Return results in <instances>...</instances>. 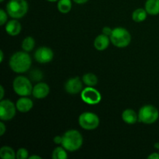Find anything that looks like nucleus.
Instances as JSON below:
<instances>
[{
    "label": "nucleus",
    "mask_w": 159,
    "mask_h": 159,
    "mask_svg": "<svg viewBox=\"0 0 159 159\" xmlns=\"http://www.w3.org/2000/svg\"><path fill=\"white\" fill-rule=\"evenodd\" d=\"M29 6L26 0H9L6 4V12L12 19L23 18L28 12Z\"/></svg>",
    "instance_id": "7ed1b4c3"
},
{
    "label": "nucleus",
    "mask_w": 159,
    "mask_h": 159,
    "mask_svg": "<svg viewBox=\"0 0 159 159\" xmlns=\"http://www.w3.org/2000/svg\"><path fill=\"white\" fill-rule=\"evenodd\" d=\"M159 112L158 109L152 105H145L138 112V121L144 124H152L158 120Z\"/></svg>",
    "instance_id": "423d86ee"
},
{
    "label": "nucleus",
    "mask_w": 159,
    "mask_h": 159,
    "mask_svg": "<svg viewBox=\"0 0 159 159\" xmlns=\"http://www.w3.org/2000/svg\"><path fill=\"white\" fill-rule=\"evenodd\" d=\"M148 12L145 9H142V8H138V9H135L132 13V19L136 23H141V22L144 21L148 16Z\"/></svg>",
    "instance_id": "a211bd4d"
},
{
    "label": "nucleus",
    "mask_w": 159,
    "mask_h": 159,
    "mask_svg": "<svg viewBox=\"0 0 159 159\" xmlns=\"http://www.w3.org/2000/svg\"><path fill=\"white\" fill-rule=\"evenodd\" d=\"M29 159H41V157L38 155H31L29 157Z\"/></svg>",
    "instance_id": "473e14b6"
},
{
    "label": "nucleus",
    "mask_w": 159,
    "mask_h": 159,
    "mask_svg": "<svg viewBox=\"0 0 159 159\" xmlns=\"http://www.w3.org/2000/svg\"><path fill=\"white\" fill-rule=\"evenodd\" d=\"M155 148L158 149V150H159V143H156V144H155Z\"/></svg>",
    "instance_id": "f704fd0d"
},
{
    "label": "nucleus",
    "mask_w": 159,
    "mask_h": 159,
    "mask_svg": "<svg viewBox=\"0 0 159 159\" xmlns=\"http://www.w3.org/2000/svg\"><path fill=\"white\" fill-rule=\"evenodd\" d=\"M148 159H159V152H154L152 153L150 155H148Z\"/></svg>",
    "instance_id": "c756f323"
},
{
    "label": "nucleus",
    "mask_w": 159,
    "mask_h": 159,
    "mask_svg": "<svg viewBox=\"0 0 159 159\" xmlns=\"http://www.w3.org/2000/svg\"><path fill=\"white\" fill-rule=\"evenodd\" d=\"M99 116L92 112H84L79 116V124L84 130H95L99 127Z\"/></svg>",
    "instance_id": "0eeeda50"
},
{
    "label": "nucleus",
    "mask_w": 159,
    "mask_h": 159,
    "mask_svg": "<svg viewBox=\"0 0 159 159\" xmlns=\"http://www.w3.org/2000/svg\"><path fill=\"white\" fill-rule=\"evenodd\" d=\"M110 38L109 36L102 34L98 35L94 40V47L97 51H102L107 49L110 43Z\"/></svg>",
    "instance_id": "2eb2a0df"
},
{
    "label": "nucleus",
    "mask_w": 159,
    "mask_h": 159,
    "mask_svg": "<svg viewBox=\"0 0 159 159\" xmlns=\"http://www.w3.org/2000/svg\"><path fill=\"white\" fill-rule=\"evenodd\" d=\"M71 7H72L71 0H58L57 1V9L61 13H68L71 11Z\"/></svg>",
    "instance_id": "412c9836"
},
{
    "label": "nucleus",
    "mask_w": 159,
    "mask_h": 159,
    "mask_svg": "<svg viewBox=\"0 0 159 159\" xmlns=\"http://www.w3.org/2000/svg\"><path fill=\"white\" fill-rule=\"evenodd\" d=\"M0 99H3V98H4V94H5V90H4V88H3L2 85H0Z\"/></svg>",
    "instance_id": "7c9ffc66"
},
{
    "label": "nucleus",
    "mask_w": 159,
    "mask_h": 159,
    "mask_svg": "<svg viewBox=\"0 0 159 159\" xmlns=\"http://www.w3.org/2000/svg\"><path fill=\"white\" fill-rule=\"evenodd\" d=\"M81 99L89 105H96L100 102L102 96L94 87L87 86L81 92Z\"/></svg>",
    "instance_id": "1a4fd4ad"
},
{
    "label": "nucleus",
    "mask_w": 159,
    "mask_h": 159,
    "mask_svg": "<svg viewBox=\"0 0 159 159\" xmlns=\"http://www.w3.org/2000/svg\"><path fill=\"white\" fill-rule=\"evenodd\" d=\"M112 31H113V30H112L111 28L109 27V26H105V27H103V29H102V34L110 37L112 34Z\"/></svg>",
    "instance_id": "bb28decb"
},
{
    "label": "nucleus",
    "mask_w": 159,
    "mask_h": 159,
    "mask_svg": "<svg viewBox=\"0 0 159 159\" xmlns=\"http://www.w3.org/2000/svg\"><path fill=\"white\" fill-rule=\"evenodd\" d=\"M0 157L2 159H15L16 152L9 146H3L0 148Z\"/></svg>",
    "instance_id": "6ab92c4d"
},
{
    "label": "nucleus",
    "mask_w": 159,
    "mask_h": 159,
    "mask_svg": "<svg viewBox=\"0 0 159 159\" xmlns=\"http://www.w3.org/2000/svg\"><path fill=\"white\" fill-rule=\"evenodd\" d=\"M66 149L61 146V147H57L54 149L52 152L53 159H66L68 158Z\"/></svg>",
    "instance_id": "5701e85b"
},
{
    "label": "nucleus",
    "mask_w": 159,
    "mask_h": 159,
    "mask_svg": "<svg viewBox=\"0 0 159 159\" xmlns=\"http://www.w3.org/2000/svg\"><path fill=\"white\" fill-rule=\"evenodd\" d=\"M3 59H4V54H3V51H0V62L3 61Z\"/></svg>",
    "instance_id": "72a5a7b5"
},
{
    "label": "nucleus",
    "mask_w": 159,
    "mask_h": 159,
    "mask_svg": "<svg viewBox=\"0 0 159 159\" xmlns=\"http://www.w3.org/2000/svg\"><path fill=\"white\" fill-rule=\"evenodd\" d=\"M158 151H159V150H158Z\"/></svg>",
    "instance_id": "4c0bfd02"
},
{
    "label": "nucleus",
    "mask_w": 159,
    "mask_h": 159,
    "mask_svg": "<svg viewBox=\"0 0 159 159\" xmlns=\"http://www.w3.org/2000/svg\"><path fill=\"white\" fill-rule=\"evenodd\" d=\"M7 14V12H6L4 9H0V25L1 26H3L4 24H6L8 18Z\"/></svg>",
    "instance_id": "a878e982"
},
{
    "label": "nucleus",
    "mask_w": 159,
    "mask_h": 159,
    "mask_svg": "<svg viewBox=\"0 0 159 159\" xmlns=\"http://www.w3.org/2000/svg\"><path fill=\"white\" fill-rule=\"evenodd\" d=\"M83 82L79 77H73L68 79L65 84V89L68 93L75 95L81 93L83 89Z\"/></svg>",
    "instance_id": "9b49d317"
},
{
    "label": "nucleus",
    "mask_w": 159,
    "mask_h": 159,
    "mask_svg": "<svg viewBox=\"0 0 159 159\" xmlns=\"http://www.w3.org/2000/svg\"><path fill=\"white\" fill-rule=\"evenodd\" d=\"M16 106L9 99H2L0 102V119L2 121L12 120L16 113Z\"/></svg>",
    "instance_id": "6e6552de"
},
{
    "label": "nucleus",
    "mask_w": 159,
    "mask_h": 159,
    "mask_svg": "<svg viewBox=\"0 0 159 159\" xmlns=\"http://www.w3.org/2000/svg\"><path fill=\"white\" fill-rule=\"evenodd\" d=\"M16 109L20 113H27L32 110L34 107V102L31 99L26 96H22L16 102Z\"/></svg>",
    "instance_id": "ddd939ff"
},
{
    "label": "nucleus",
    "mask_w": 159,
    "mask_h": 159,
    "mask_svg": "<svg viewBox=\"0 0 159 159\" xmlns=\"http://www.w3.org/2000/svg\"><path fill=\"white\" fill-rule=\"evenodd\" d=\"M6 131V127L3 122L0 123V136H2Z\"/></svg>",
    "instance_id": "cd10ccee"
},
{
    "label": "nucleus",
    "mask_w": 159,
    "mask_h": 159,
    "mask_svg": "<svg viewBox=\"0 0 159 159\" xmlns=\"http://www.w3.org/2000/svg\"><path fill=\"white\" fill-rule=\"evenodd\" d=\"M144 9L149 15H158L159 14V0H147Z\"/></svg>",
    "instance_id": "f3484780"
},
{
    "label": "nucleus",
    "mask_w": 159,
    "mask_h": 159,
    "mask_svg": "<svg viewBox=\"0 0 159 159\" xmlns=\"http://www.w3.org/2000/svg\"><path fill=\"white\" fill-rule=\"evenodd\" d=\"M54 143L57 144H61L62 143V136H56L54 138Z\"/></svg>",
    "instance_id": "c85d7f7f"
},
{
    "label": "nucleus",
    "mask_w": 159,
    "mask_h": 159,
    "mask_svg": "<svg viewBox=\"0 0 159 159\" xmlns=\"http://www.w3.org/2000/svg\"><path fill=\"white\" fill-rule=\"evenodd\" d=\"M110 38L111 43L119 48H126L131 42V35L130 32L124 27H116L113 29Z\"/></svg>",
    "instance_id": "20e7f679"
},
{
    "label": "nucleus",
    "mask_w": 159,
    "mask_h": 159,
    "mask_svg": "<svg viewBox=\"0 0 159 159\" xmlns=\"http://www.w3.org/2000/svg\"><path fill=\"white\" fill-rule=\"evenodd\" d=\"M16 158L17 159H26L29 158V152L24 148H19L16 152Z\"/></svg>",
    "instance_id": "393cba45"
},
{
    "label": "nucleus",
    "mask_w": 159,
    "mask_h": 159,
    "mask_svg": "<svg viewBox=\"0 0 159 159\" xmlns=\"http://www.w3.org/2000/svg\"><path fill=\"white\" fill-rule=\"evenodd\" d=\"M14 92L18 96H29L33 93V85L31 81L25 76L20 75L15 78L12 82Z\"/></svg>",
    "instance_id": "39448f33"
},
{
    "label": "nucleus",
    "mask_w": 159,
    "mask_h": 159,
    "mask_svg": "<svg viewBox=\"0 0 159 159\" xmlns=\"http://www.w3.org/2000/svg\"><path fill=\"white\" fill-rule=\"evenodd\" d=\"M9 67L16 73L23 74L30 68L32 65L31 57L26 51H17L9 58Z\"/></svg>",
    "instance_id": "f257e3e1"
},
{
    "label": "nucleus",
    "mask_w": 159,
    "mask_h": 159,
    "mask_svg": "<svg viewBox=\"0 0 159 159\" xmlns=\"http://www.w3.org/2000/svg\"><path fill=\"white\" fill-rule=\"evenodd\" d=\"M83 137L77 130H69L62 136L61 146L68 152H75L82 148Z\"/></svg>",
    "instance_id": "f03ea898"
},
{
    "label": "nucleus",
    "mask_w": 159,
    "mask_h": 159,
    "mask_svg": "<svg viewBox=\"0 0 159 159\" xmlns=\"http://www.w3.org/2000/svg\"><path fill=\"white\" fill-rule=\"evenodd\" d=\"M50 93V87L45 82H38L33 88L32 95L34 98L42 99L46 98Z\"/></svg>",
    "instance_id": "f8f14e48"
},
{
    "label": "nucleus",
    "mask_w": 159,
    "mask_h": 159,
    "mask_svg": "<svg viewBox=\"0 0 159 159\" xmlns=\"http://www.w3.org/2000/svg\"><path fill=\"white\" fill-rule=\"evenodd\" d=\"M124 122L127 124H134L138 121V113L132 109H126L121 115Z\"/></svg>",
    "instance_id": "dca6fc26"
},
{
    "label": "nucleus",
    "mask_w": 159,
    "mask_h": 159,
    "mask_svg": "<svg viewBox=\"0 0 159 159\" xmlns=\"http://www.w3.org/2000/svg\"><path fill=\"white\" fill-rule=\"evenodd\" d=\"M30 77L32 79L33 81H35V82H40V80L43 78V73L41 71L38 69L33 70L32 71L30 74Z\"/></svg>",
    "instance_id": "b1692460"
},
{
    "label": "nucleus",
    "mask_w": 159,
    "mask_h": 159,
    "mask_svg": "<svg viewBox=\"0 0 159 159\" xmlns=\"http://www.w3.org/2000/svg\"><path fill=\"white\" fill-rule=\"evenodd\" d=\"M22 26L20 22L16 19H13L12 20L8 22L6 24V31L9 36L16 37L19 35L21 32Z\"/></svg>",
    "instance_id": "4468645a"
},
{
    "label": "nucleus",
    "mask_w": 159,
    "mask_h": 159,
    "mask_svg": "<svg viewBox=\"0 0 159 159\" xmlns=\"http://www.w3.org/2000/svg\"><path fill=\"white\" fill-rule=\"evenodd\" d=\"M0 2H4V0H0Z\"/></svg>",
    "instance_id": "e433bc0d"
},
{
    "label": "nucleus",
    "mask_w": 159,
    "mask_h": 159,
    "mask_svg": "<svg viewBox=\"0 0 159 159\" xmlns=\"http://www.w3.org/2000/svg\"><path fill=\"white\" fill-rule=\"evenodd\" d=\"M82 82L87 86H96L98 83V78L95 74L91 72L86 73L82 76Z\"/></svg>",
    "instance_id": "aec40b11"
},
{
    "label": "nucleus",
    "mask_w": 159,
    "mask_h": 159,
    "mask_svg": "<svg viewBox=\"0 0 159 159\" xmlns=\"http://www.w3.org/2000/svg\"><path fill=\"white\" fill-rule=\"evenodd\" d=\"M72 1L75 2L76 4L82 5V4H85V3H86L89 0H72Z\"/></svg>",
    "instance_id": "2f4dec72"
},
{
    "label": "nucleus",
    "mask_w": 159,
    "mask_h": 159,
    "mask_svg": "<svg viewBox=\"0 0 159 159\" xmlns=\"http://www.w3.org/2000/svg\"><path fill=\"white\" fill-rule=\"evenodd\" d=\"M47 1L50 2H57L58 0H47Z\"/></svg>",
    "instance_id": "c9c22d12"
},
{
    "label": "nucleus",
    "mask_w": 159,
    "mask_h": 159,
    "mask_svg": "<svg viewBox=\"0 0 159 159\" xmlns=\"http://www.w3.org/2000/svg\"><path fill=\"white\" fill-rule=\"evenodd\" d=\"M34 58L40 64L49 63L54 58V52L48 47H40L34 53Z\"/></svg>",
    "instance_id": "9d476101"
},
{
    "label": "nucleus",
    "mask_w": 159,
    "mask_h": 159,
    "mask_svg": "<svg viewBox=\"0 0 159 159\" xmlns=\"http://www.w3.org/2000/svg\"><path fill=\"white\" fill-rule=\"evenodd\" d=\"M35 47V40L32 37H26L22 42V49L26 52L33 51Z\"/></svg>",
    "instance_id": "4be33fe9"
}]
</instances>
